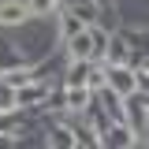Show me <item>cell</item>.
<instances>
[{
	"instance_id": "1",
	"label": "cell",
	"mask_w": 149,
	"mask_h": 149,
	"mask_svg": "<svg viewBox=\"0 0 149 149\" xmlns=\"http://www.w3.org/2000/svg\"><path fill=\"white\" fill-rule=\"evenodd\" d=\"M123 123L134 134V146H146V90H130L123 97Z\"/></svg>"
},
{
	"instance_id": "2",
	"label": "cell",
	"mask_w": 149,
	"mask_h": 149,
	"mask_svg": "<svg viewBox=\"0 0 149 149\" xmlns=\"http://www.w3.org/2000/svg\"><path fill=\"white\" fill-rule=\"evenodd\" d=\"M104 86L112 93H119V97H127L130 90H138L134 67H127V63H104Z\"/></svg>"
},
{
	"instance_id": "3",
	"label": "cell",
	"mask_w": 149,
	"mask_h": 149,
	"mask_svg": "<svg viewBox=\"0 0 149 149\" xmlns=\"http://www.w3.org/2000/svg\"><path fill=\"white\" fill-rule=\"evenodd\" d=\"M45 93H49V86H45L41 78H30V82H22V86H15V108L41 104V101H45Z\"/></svg>"
},
{
	"instance_id": "4",
	"label": "cell",
	"mask_w": 149,
	"mask_h": 149,
	"mask_svg": "<svg viewBox=\"0 0 149 149\" xmlns=\"http://www.w3.org/2000/svg\"><path fill=\"white\" fill-rule=\"evenodd\" d=\"M101 146H112V149H123V146H134V134H130L127 123H112L104 134H97Z\"/></svg>"
},
{
	"instance_id": "5",
	"label": "cell",
	"mask_w": 149,
	"mask_h": 149,
	"mask_svg": "<svg viewBox=\"0 0 149 149\" xmlns=\"http://www.w3.org/2000/svg\"><path fill=\"white\" fill-rule=\"evenodd\" d=\"M26 19H30V11H26L22 0H4L0 4V26H22Z\"/></svg>"
},
{
	"instance_id": "6",
	"label": "cell",
	"mask_w": 149,
	"mask_h": 149,
	"mask_svg": "<svg viewBox=\"0 0 149 149\" xmlns=\"http://www.w3.org/2000/svg\"><path fill=\"white\" fill-rule=\"evenodd\" d=\"M90 97H93L90 86H67L63 90V112H82L90 104Z\"/></svg>"
},
{
	"instance_id": "7",
	"label": "cell",
	"mask_w": 149,
	"mask_h": 149,
	"mask_svg": "<svg viewBox=\"0 0 149 149\" xmlns=\"http://www.w3.org/2000/svg\"><path fill=\"white\" fill-rule=\"evenodd\" d=\"M63 49H67L71 60H90V34H86V26H82L78 34L63 37Z\"/></svg>"
},
{
	"instance_id": "8",
	"label": "cell",
	"mask_w": 149,
	"mask_h": 149,
	"mask_svg": "<svg viewBox=\"0 0 149 149\" xmlns=\"http://www.w3.org/2000/svg\"><path fill=\"white\" fill-rule=\"evenodd\" d=\"M127 52H130V45L119 34H112L108 37V49H104V63H127Z\"/></svg>"
},
{
	"instance_id": "9",
	"label": "cell",
	"mask_w": 149,
	"mask_h": 149,
	"mask_svg": "<svg viewBox=\"0 0 149 149\" xmlns=\"http://www.w3.org/2000/svg\"><path fill=\"white\" fill-rule=\"evenodd\" d=\"M90 63H93V60H71V67L63 71V82H67V86H86Z\"/></svg>"
},
{
	"instance_id": "10",
	"label": "cell",
	"mask_w": 149,
	"mask_h": 149,
	"mask_svg": "<svg viewBox=\"0 0 149 149\" xmlns=\"http://www.w3.org/2000/svg\"><path fill=\"white\" fill-rule=\"evenodd\" d=\"M26 60L22 52H15V45L11 41H0V71H11V67H22Z\"/></svg>"
},
{
	"instance_id": "11",
	"label": "cell",
	"mask_w": 149,
	"mask_h": 149,
	"mask_svg": "<svg viewBox=\"0 0 149 149\" xmlns=\"http://www.w3.org/2000/svg\"><path fill=\"white\" fill-rule=\"evenodd\" d=\"M45 142H49V146H60V149H71L74 146V134H71V127L63 123V127H52V130H49Z\"/></svg>"
},
{
	"instance_id": "12",
	"label": "cell",
	"mask_w": 149,
	"mask_h": 149,
	"mask_svg": "<svg viewBox=\"0 0 149 149\" xmlns=\"http://www.w3.org/2000/svg\"><path fill=\"white\" fill-rule=\"evenodd\" d=\"M56 8H60L56 0H26V11H30L34 19H41V15H56Z\"/></svg>"
},
{
	"instance_id": "13",
	"label": "cell",
	"mask_w": 149,
	"mask_h": 149,
	"mask_svg": "<svg viewBox=\"0 0 149 149\" xmlns=\"http://www.w3.org/2000/svg\"><path fill=\"white\" fill-rule=\"evenodd\" d=\"M0 112H15V86L0 78Z\"/></svg>"
}]
</instances>
